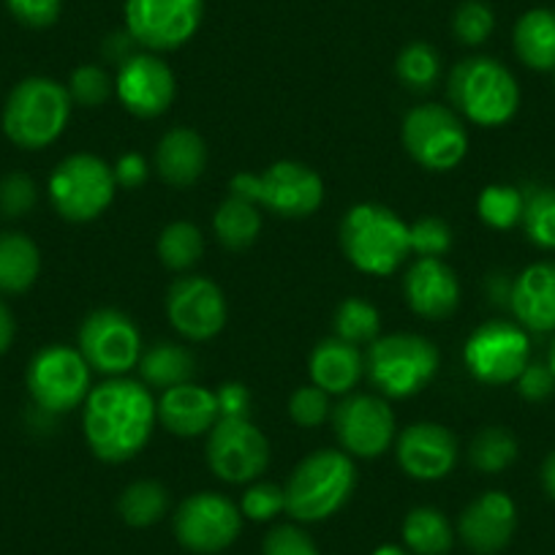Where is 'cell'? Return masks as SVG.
I'll return each instance as SVG.
<instances>
[{"label":"cell","mask_w":555,"mask_h":555,"mask_svg":"<svg viewBox=\"0 0 555 555\" xmlns=\"http://www.w3.org/2000/svg\"><path fill=\"white\" fill-rule=\"evenodd\" d=\"M158 409L151 389L133 378L115 376L85 398L82 428L93 455L104 463H126L151 441Z\"/></svg>","instance_id":"6da1fadb"},{"label":"cell","mask_w":555,"mask_h":555,"mask_svg":"<svg viewBox=\"0 0 555 555\" xmlns=\"http://www.w3.org/2000/svg\"><path fill=\"white\" fill-rule=\"evenodd\" d=\"M357 488V468L346 452L317 450L300 461L284 488L286 515L297 522H319L344 509Z\"/></svg>","instance_id":"7a4b0ae2"},{"label":"cell","mask_w":555,"mask_h":555,"mask_svg":"<svg viewBox=\"0 0 555 555\" xmlns=\"http://www.w3.org/2000/svg\"><path fill=\"white\" fill-rule=\"evenodd\" d=\"M447 95L463 117L482 128H499L520 109V88L504 63L474 55L457 63L447 82Z\"/></svg>","instance_id":"3957f363"},{"label":"cell","mask_w":555,"mask_h":555,"mask_svg":"<svg viewBox=\"0 0 555 555\" xmlns=\"http://www.w3.org/2000/svg\"><path fill=\"white\" fill-rule=\"evenodd\" d=\"M68 88L50 77H28L9 93L3 131L23 151H44L61 139L72 117Z\"/></svg>","instance_id":"277c9868"},{"label":"cell","mask_w":555,"mask_h":555,"mask_svg":"<svg viewBox=\"0 0 555 555\" xmlns=\"http://www.w3.org/2000/svg\"><path fill=\"white\" fill-rule=\"evenodd\" d=\"M346 259L367 275H392L411 254L409 227L384 205H354L340 221Z\"/></svg>","instance_id":"5b68a950"},{"label":"cell","mask_w":555,"mask_h":555,"mask_svg":"<svg viewBox=\"0 0 555 555\" xmlns=\"http://www.w3.org/2000/svg\"><path fill=\"white\" fill-rule=\"evenodd\" d=\"M439 349L414 333L376 338L367 351V376L387 398H411L439 373Z\"/></svg>","instance_id":"8992f818"},{"label":"cell","mask_w":555,"mask_h":555,"mask_svg":"<svg viewBox=\"0 0 555 555\" xmlns=\"http://www.w3.org/2000/svg\"><path fill=\"white\" fill-rule=\"evenodd\" d=\"M229 189L281 218H308L324 202L322 178L300 162H278L261 175L240 172L234 175Z\"/></svg>","instance_id":"52a82bcc"},{"label":"cell","mask_w":555,"mask_h":555,"mask_svg":"<svg viewBox=\"0 0 555 555\" xmlns=\"http://www.w3.org/2000/svg\"><path fill=\"white\" fill-rule=\"evenodd\" d=\"M115 172L109 164L90 153L63 158L50 178V202L66 221L88 223L99 218L115 199Z\"/></svg>","instance_id":"ba28073f"},{"label":"cell","mask_w":555,"mask_h":555,"mask_svg":"<svg viewBox=\"0 0 555 555\" xmlns=\"http://www.w3.org/2000/svg\"><path fill=\"white\" fill-rule=\"evenodd\" d=\"M400 139L409 156L430 172H450L468 153L466 126L441 104L414 106L403 117Z\"/></svg>","instance_id":"9c48e42d"},{"label":"cell","mask_w":555,"mask_h":555,"mask_svg":"<svg viewBox=\"0 0 555 555\" xmlns=\"http://www.w3.org/2000/svg\"><path fill=\"white\" fill-rule=\"evenodd\" d=\"M28 392L44 414H68L90 395V365L79 349L47 346L28 365Z\"/></svg>","instance_id":"30bf717a"},{"label":"cell","mask_w":555,"mask_h":555,"mask_svg":"<svg viewBox=\"0 0 555 555\" xmlns=\"http://www.w3.org/2000/svg\"><path fill=\"white\" fill-rule=\"evenodd\" d=\"M243 531V512L221 493L189 495L175 512V537L189 553L216 555L237 542Z\"/></svg>","instance_id":"8fae6325"},{"label":"cell","mask_w":555,"mask_h":555,"mask_svg":"<svg viewBox=\"0 0 555 555\" xmlns=\"http://www.w3.org/2000/svg\"><path fill=\"white\" fill-rule=\"evenodd\" d=\"M205 0H126V30L147 52H172L194 39Z\"/></svg>","instance_id":"7c38bea8"},{"label":"cell","mask_w":555,"mask_h":555,"mask_svg":"<svg viewBox=\"0 0 555 555\" xmlns=\"http://www.w3.org/2000/svg\"><path fill=\"white\" fill-rule=\"evenodd\" d=\"M77 344L90 371L106 373L112 378L137 367L142 357V335L137 324L115 308H99L85 317Z\"/></svg>","instance_id":"4fadbf2b"},{"label":"cell","mask_w":555,"mask_h":555,"mask_svg":"<svg viewBox=\"0 0 555 555\" xmlns=\"http://www.w3.org/2000/svg\"><path fill=\"white\" fill-rule=\"evenodd\" d=\"M270 444L250 420H218L207 434V466L218 479L248 485L264 474Z\"/></svg>","instance_id":"5bb4252c"},{"label":"cell","mask_w":555,"mask_h":555,"mask_svg":"<svg viewBox=\"0 0 555 555\" xmlns=\"http://www.w3.org/2000/svg\"><path fill=\"white\" fill-rule=\"evenodd\" d=\"M528 335L517 324L485 322L474 330L463 349V362L468 373L482 384H509L517 382L522 367L528 365Z\"/></svg>","instance_id":"9a60e30c"},{"label":"cell","mask_w":555,"mask_h":555,"mask_svg":"<svg viewBox=\"0 0 555 555\" xmlns=\"http://www.w3.org/2000/svg\"><path fill=\"white\" fill-rule=\"evenodd\" d=\"M333 428L349 455L373 461L392 444L395 414L387 400L373 398V395H349L335 405Z\"/></svg>","instance_id":"2e32d148"},{"label":"cell","mask_w":555,"mask_h":555,"mask_svg":"<svg viewBox=\"0 0 555 555\" xmlns=\"http://www.w3.org/2000/svg\"><path fill=\"white\" fill-rule=\"evenodd\" d=\"M178 82L175 72L153 52H133L126 63L117 66L115 95L131 115L151 117L164 115L172 106Z\"/></svg>","instance_id":"e0dca14e"},{"label":"cell","mask_w":555,"mask_h":555,"mask_svg":"<svg viewBox=\"0 0 555 555\" xmlns=\"http://www.w3.org/2000/svg\"><path fill=\"white\" fill-rule=\"evenodd\" d=\"M167 317L185 340H210L227 324V300L210 278H178L167 292Z\"/></svg>","instance_id":"ac0fdd59"},{"label":"cell","mask_w":555,"mask_h":555,"mask_svg":"<svg viewBox=\"0 0 555 555\" xmlns=\"http://www.w3.org/2000/svg\"><path fill=\"white\" fill-rule=\"evenodd\" d=\"M398 463L411 479L436 482L457 463V441L452 430L436 423H414L398 436Z\"/></svg>","instance_id":"d6986e66"},{"label":"cell","mask_w":555,"mask_h":555,"mask_svg":"<svg viewBox=\"0 0 555 555\" xmlns=\"http://www.w3.org/2000/svg\"><path fill=\"white\" fill-rule=\"evenodd\" d=\"M517 528V506L501 490H488L463 509L457 533L477 555H495L512 542Z\"/></svg>","instance_id":"ffe728a7"},{"label":"cell","mask_w":555,"mask_h":555,"mask_svg":"<svg viewBox=\"0 0 555 555\" xmlns=\"http://www.w3.org/2000/svg\"><path fill=\"white\" fill-rule=\"evenodd\" d=\"M403 295L411 311L425 319H447L461 306V284L441 259H416L403 278Z\"/></svg>","instance_id":"44dd1931"},{"label":"cell","mask_w":555,"mask_h":555,"mask_svg":"<svg viewBox=\"0 0 555 555\" xmlns=\"http://www.w3.org/2000/svg\"><path fill=\"white\" fill-rule=\"evenodd\" d=\"M156 409L158 423H162L169 434L180 436V439H196V436L210 434L212 425L221 420V416H218L216 392L191 382L180 384V387L164 389Z\"/></svg>","instance_id":"7402d4cb"},{"label":"cell","mask_w":555,"mask_h":555,"mask_svg":"<svg viewBox=\"0 0 555 555\" xmlns=\"http://www.w3.org/2000/svg\"><path fill=\"white\" fill-rule=\"evenodd\" d=\"M509 308L531 333L555 330V261H537L512 281Z\"/></svg>","instance_id":"603a6c76"},{"label":"cell","mask_w":555,"mask_h":555,"mask_svg":"<svg viewBox=\"0 0 555 555\" xmlns=\"http://www.w3.org/2000/svg\"><path fill=\"white\" fill-rule=\"evenodd\" d=\"M207 145L191 128H172L156 147V172L175 189L194 185L205 175Z\"/></svg>","instance_id":"cb8c5ba5"},{"label":"cell","mask_w":555,"mask_h":555,"mask_svg":"<svg viewBox=\"0 0 555 555\" xmlns=\"http://www.w3.org/2000/svg\"><path fill=\"white\" fill-rule=\"evenodd\" d=\"M365 373L360 346L340 338L319 340L311 354V378L327 395H349Z\"/></svg>","instance_id":"d4e9b609"},{"label":"cell","mask_w":555,"mask_h":555,"mask_svg":"<svg viewBox=\"0 0 555 555\" xmlns=\"http://www.w3.org/2000/svg\"><path fill=\"white\" fill-rule=\"evenodd\" d=\"M41 272L39 245L23 232L0 234V295H23Z\"/></svg>","instance_id":"484cf974"},{"label":"cell","mask_w":555,"mask_h":555,"mask_svg":"<svg viewBox=\"0 0 555 555\" xmlns=\"http://www.w3.org/2000/svg\"><path fill=\"white\" fill-rule=\"evenodd\" d=\"M515 52L533 72H553L555 68V12L531 9L515 25Z\"/></svg>","instance_id":"4316f807"},{"label":"cell","mask_w":555,"mask_h":555,"mask_svg":"<svg viewBox=\"0 0 555 555\" xmlns=\"http://www.w3.org/2000/svg\"><path fill=\"white\" fill-rule=\"evenodd\" d=\"M139 376L142 384L158 389L180 387V384H189L196 373V360L189 349L178 344H169V340H158L151 349L142 351L139 357Z\"/></svg>","instance_id":"83f0119b"},{"label":"cell","mask_w":555,"mask_h":555,"mask_svg":"<svg viewBox=\"0 0 555 555\" xmlns=\"http://www.w3.org/2000/svg\"><path fill=\"white\" fill-rule=\"evenodd\" d=\"M212 232L218 243L229 250H245L256 243L261 232V212L250 199L240 194H229L218 205L212 218Z\"/></svg>","instance_id":"f1b7e54d"},{"label":"cell","mask_w":555,"mask_h":555,"mask_svg":"<svg viewBox=\"0 0 555 555\" xmlns=\"http://www.w3.org/2000/svg\"><path fill=\"white\" fill-rule=\"evenodd\" d=\"M403 542L416 555H447L455 542L450 520L434 506H416L403 520Z\"/></svg>","instance_id":"f546056e"},{"label":"cell","mask_w":555,"mask_h":555,"mask_svg":"<svg viewBox=\"0 0 555 555\" xmlns=\"http://www.w3.org/2000/svg\"><path fill=\"white\" fill-rule=\"evenodd\" d=\"M169 509V490L156 479H139L131 482L117 499V512L133 528L156 526Z\"/></svg>","instance_id":"4dcf8cb0"},{"label":"cell","mask_w":555,"mask_h":555,"mask_svg":"<svg viewBox=\"0 0 555 555\" xmlns=\"http://www.w3.org/2000/svg\"><path fill=\"white\" fill-rule=\"evenodd\" d=\"M202 254H205V240H202L199 227L191 221H175L164 227L158 237V259L167 270H191L202 259Z\"/></svg>","instance_id":"1f68e13d"},{"label":"cell","mask_w":555,"mask_h":555,"mask_svg":"<svg viewBox=\"0 0 555 555\" xmlns=\"http://www.w3.org/2000/svg\"><path fill=\"white\" fill-rule=\"evenodd\" d=\"M335 338L346 340L351 346L373 344L378 338V330H382V319H378V311L362 297H349V300L340 302L335 308L333 319Z\"/></svg>","instance_id":"d6a6232c"},{"label":"cell","mask_w":555,"mask_h":555,"mask_svg":"<svg viewBox=\"0 0 555 555\" xmlns=\"http://www.w3.org/2000/svg\"><path fill=\"white\" fill-rule=\"evenodd\" d=\"M517 461V439L506 428H485L468 447V463L482 474L506 472Z\"/></svg>","instance_id":"836d02e7"},{"label":"cell","mask_w":555,"mask_h":555,"mask_svg":"<svg viewBox=\"0 0 555 555\" xmlns=\"http://www.w3.org/2000/svg\"><path fill=\"white\" fill-rule=\"evenodd\" d=\"M522 229L528 240L544 250H555V189L533 185L522 194Z\"/></svg>","instance_id":"e575fe53"},{"label":"cell","mask_w":555,"mask_h":555,"mask_svg":"<svg viewBox=\"0 0 555 555\" xmlns=\"http://www.w3.org/2000/svg\"><path fill=\"white\" fill-rule=\"evenodd\" d=\"M395 68H398V79L405 88L416 90V93H425V90H430L439 82L441 57L430 44L414 41V44H405L400 50Z\"/></svg>","instance_id":"d590c367"},{"label":"cell","mask_w":555,"mask_h":555,"mask_svg":"<svg viewBox=\"0 0 555 555\" xmlns=\"http://www.w3.org/2000/svg\"><path fill=\"white\" fill-rule=\"evenodd\" d=\"M522 191L515 185H488L479 194L477 210L479 218L488 223L490 229H512L522 221Z\"/></svg>","instance_id":"8d00e7d4"},{"label":"cell","mask_w":555,"mask_h":555,"mask_svg":"<svg viewBox=\"0 0 555 555\" xmlns=\"http://www.w3.org/2000/svg\"><path fill=\"white\" fill-rule=\"evenodd\" d=\"M68 95L74 104L95 109L115 95V79L101 66H79L68 79Z\"/></svg>","instance_id":"74e56055"},{"label":"cell","mask_w":555,"mask_h":555,"mask_svg":"<svg viewBox=\"0 0 555 555\" xmlns=\"http://www.w3.org/2000/svg\"><path fill=\"white\" fill-rule=\"evenodd\" d=\"M495 28V14L485 0H466L452 17V30L468 47H479L490 39Z\"/></svg>","instance_id":"f35d334b"},{"label":"cell","mask_w":555,"mask_h":555,"mask_svg":"<svg viewBox=\"0 0 555 555\" xmlns=\"http://www.w3.org/2000/svg\"><path fill=\"white\" fill-rule=\"evenodd\" d=\"M409 245L420 259H441L452 248V229L441 218H420L409 227Z\"/></svg>","instance_id":"ab89813d"},{"label":"cell","mask_w":555,"mask_h":555,"mask_svg":"<svg viewBox=\"0 0 555 555\" xmlns=\"http://www.w3.org/2000/svg\"><path fill=\"white\" fill-rule=\"evenodd\" d=\"M286 509L284 501V488H278L272 482H256L250 485L243 493V501H240V512L243 517L256 522H267L278 515V512Z\"/></svg>","instance_id":"60d3db41"},{"label":"cell","mask_w":555,"mask_h":555,"mask_svg":"<svg viewBox=\"0 0 555 555\" xmlns=\"http://www.w3.org/2000/svg\"><path fill=\"white\" fill-rule=\"evenodd\" d=\"M36 183L23 172H12L0 180V212L7 218H23L36 205Z\"/></svg>","instance_id":"b9f144b4"},{"label":"cell","mask_w":555,"mask_h":555,"mask_svg":"<svg viewBox=\"0 0 555 555\" xmlns=\"http://www.w3.org/2000/svg\"><path fill=\"white\" fill-rule=\"evenodd\" d=\"M330 414V400L324 389H319L317 384L311 387H300L289 400V416L292 423L300 425V428H317L327 420Z\"/></svg>","instance_id":"7bdbcfd3"},{"label":"cell","mask_w":555,"mask_h":555,"mask_svg":"<svg viewBox=\"0 0 555 555\" xmlns=\"http://www.w3.org/2000/svg\"><path fill=\"white\" fill-rule=\"evenodd\" d=\"M261 555H322L319 553L317 542L308 537V531H302L300 526H275L270 528V533L264 537L261 544Z\"/></svg>","instance_id":"ee69618b"},{"label":"cell","mask_w":555,"mask_h":555,"mask_svg":"<svg viewBox=\"0 0 555 555\" xmlns=\"http://www.w3.org/2000/svg\"><path fill=\"white\" fill-rule=\"evenodd\" d=\"M9 12L25 28H50L57 23L63 9V0H7Z\"/></svg>","instance_id":"f6af8a7d"},{"label":"cell","mask_w":555,"mask_h":555,"mask_svg":"<svg viewBox=\"0 0 555 555\" xmlns=\"http://www.w3.org/2000/svg\"><path fill=\"white\" fill-rule=\"evenodd\" d=\"M517 392L526 400H544L555 392V373L550 371L547 362H528L517 376Z\"/></svg>","instance_id":"bcb514c9"},{"label":"cell","mask_w":555,"mask_h":555,"mask_svg":"<svg viewBox=\"0 0 555 555\" xmlns=\"http://www.w3.org/2000/svg\"><path fill=\"white\" fill-rule=\"evenodd\" d=\"M218 416L221 420H248L250 414V392L245 384L229 382L221 384L216 392Z\"/></svg>","instance_id":"7dc6e473"},{"label":"cell","mask_w":555,"mask_h":555,"mask_svg":"<svg viewBox=\"0 0 555 555\" xmlns=\"http://www.w3.org/2000/svg\"><path fill=\"white\" fill-rule=\"evenodd\" d=\"M112 172H115V183L120 185V189H139V185L147 180V172H151V169H147V162L139 156V153H126V156L117 158Z\"/></svg>","instance_id":"c3c4849f"},{"label":"cell","mask_w":555,"mask_h":555,"mask_svg":"<svg viewBox=\"0 0 555 555\" xmlns=\"http://www.w3.org/2000/svg\"><path fill=\"white\" fill-rule=\"evenodd\" d=\"M133 44H137V41L131 39V34H128V30H120V34H112L109 39H104L101 52H104L112 63H117V66H120V63H126L128 57L133 55V50H131Z\"/></svg>","instance_id":"681fc988"},{"label":"cell","mask_w":555,"mask_h":555,"mask_svg":"<svg viewBox=\"0 0 555 555\" xmlns=\"http://www.w3.org/2000/svg\"><path fill=\"white\" fill-rule=\"evenodd\" d=\"M14 333H17V322L14 313L9 311L7 302H0V354H7L14 344Z\"/></svg>","instance_id":"f907efd6"},{"label":"cell","mask_w":555,"mask_h":555,"mask_svg":"<svg viewBox=\"0 0 555 555\" xmlns=\"http://www.w3.org/2000/svg\"><path fill=\"white\" fill-rule=\"evenodd\" d=\"M488 297H490V302H499V306H509L512 281H506L504 275H490L488 278Z\"/></svg>","instance_id":"816d5d0a"},{"label":"cell","mask_w":555,"mask_h":555,"mask_svg":"<svg viewBox=\"0 0 555 555\" xmlns=\"http://www.w3.org/2000/svg\"><path fill=\"white\" fill-rule=\"evenodd\" d=\"M542 485H544V493L555 501V452H550L547 461H544Z\"/></svg>","instance_id":"f5cc1de1"},{"label":"cell","mask_w":555,"mask_h":555,"mask_svg":"<svg viewBox=\"0 0 555 555\" xmlns=\"http://www.w3.org/2000/svg\"><path fill=\"white\" fill-rule=\"evenodd\" d=\"M373 555H409V550L398 547V544H382V547L373 550Z\"/></svg>","instance_id":"db71d44e"},{"label":"cell","mask_w":555,"mask_h":555,"mask_svg":"<svg viewBox=\"0 0 555 555\" xmlns=\"http://www.w3.org/2000/svg\"><path fill=\"white\" fill-rule=\"evenodd\" d=\"M547 365H550V371L555 373V338H553V344H550V351H547Z\"/></svg>","instance_id":"11a10c76"}]
</instances>
